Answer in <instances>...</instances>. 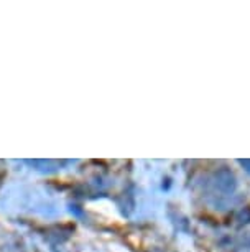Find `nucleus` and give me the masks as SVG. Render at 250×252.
<instances>
[{"mask_svg": "<svg viewBox=\"0 0 250 252\" xmlns=\"http://www.w3.org/2000/svg\"><path fill=\"white\" fill-rule=\"evenodd\" d=\"M214 187L224 194H232L237 189V178L229 168H221L214 173Z\"/></svg>", "mask_w": 250, "mask_h": 252, "instance_id": "1", "label": "nucleus"}, {"mask_svg": "<svg viewBox=\"0 0 250 252\" xmlns=\"http://www.w3.org/2000/svg\"><path fill=\"white\" fill-rule=\"evenodd\" d=\"M31 163L36 166L38 172H43V173H51L58 170V163L53 160H35V161H31Z\"/></svg>", "mask_w": 250, "mask_h": 252, "instance_id": "2", "label": "nucleus"}, {"mask_svg": "<svg viewBox=\"0 0 250 252\" xmlns=\"http://www.w3.org/2000/svg\"><path fill=\"white\" fill-rule=\"evenodd\" d=\"M237 221L244 222V224L250 222V206H245L244 209H240L239 215H237Z\"/></svg>", "mask_w": 250, "mask_h": 252, "instance_id": "3", "label": "nucleus"}, {"mask_svg": "<svg viewBox=\"0 0 250 252\" xmlns=\"http://www.w3.org/2000/svg\"><path fill=\"white\" fill-rule=\"evenodd\" d=\"M239 163L244 166V170H245V172H249V173H250V158H245V160H239Z\"/></svg>", "mask_w": 250, "mask_h": 252, "instance_id": "4", "label": "nucleus"}]
</instances>
